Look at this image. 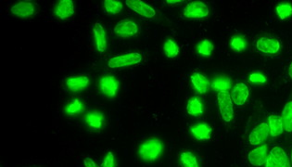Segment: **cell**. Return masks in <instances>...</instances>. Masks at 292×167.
Wrapping results in <instances>:
<instances>
[{"label": "cell", "instance_id": "cell-27", "mask_svg": "<svg viewBox=\"0 0 292 167\" xmlns=\"http://www.w3.org/2000/svg\"><path fill=\"white\" fill-rule=\"evenodd\" d=\"M163 52L167 58L175 59L179 54V47L174 39L167 38L163 44Z\"/></svg>", "mask_w": 292, "mask_h": 167}, {"label": "cell", "instance_id": "cell-32", "mask_svg": "<svg viewBox=\"0 0 292 167\" xmlns=\"http://www.w3.org/2000/svg\"><path fill=\"white\" fill-rule=\"evenodd\" d=\"M116 160L115 155L112 151H108L103 158V161L101 162L100 167H115Z\"/></svg>", "mask_w": 292, "mask_h": 167}, {"label": "cell", "instance_id": "cell-3", "mask_svg": "<svg viewBox=\"0 0 292 167\" xmlns=\"http://www.w3.org/2000/svg\"><path fill=\"white\" fill-rule=\"evenodd\" d=\"M217 103L223 120L226 122H231L234 117V102L230 93L228 91L218 92Z\"/></svg>", "mask_w": 292, "mask_h": 167}, {"label": "cell", "instance_id": "cell-34", "mask_svg": "<svg viewBox=\"0 0 292 167\" xmlns=\"http://www.w3.org/2000/svg\"><path fill=\"white\" fill-rule=\"evenodd\" d=\"M84 165L85 167H99L98 163L91 157H86L84 159Z\"/></svg>", "mask_w": 292, "mask_h": 167}, {"label": "cell", "instance_id": "cell-2", "mask_svg": "<svg viewBox=\"0 0 292 167\" xmlns=\"http://www.w3.org/2000/svg\"><path fill=\"white\" fill-rule=\"evenodd\" d=\"M143 57L138 52L122 53L111 57L108 61V66L110 69H118L124 67L134 66L142 61Z\"/></svg>", "mask_w": 292, "mask_h": 167}, {"label": "cell", "instance_id": "cell-11", "mask_svg": "<svg viewBox=\"0 0 292 167\" xmlns=\"http://www.w3.org/2000/svg\"><path fill=\"white\" fill-rule=\"evenodd\" d=\"M89 83H90V79L89 76L84 75V74L72 75V76L67 77L65 80L67 89L72 93L82 92L85 89H88Z\"/></svg>", "mask_w": 292, "mask_h": 167}, {"label": "cell", "instance_id": "cell-23", "mask_svg": "<svg viewBox=\"0 0 292 167\" xmlns=\"http://www.w3.org/2000/svg\"><path fill=\"white\" fill-rule=\"evenodd\" d=\"M179 163L181 167H199L197 156L190 150H184L179 154Z\"/></svg>", "mask_w": 292, "mask_h": 167}, {"label": "cell", "instance_id": "cell-8", "mask_svg": "<svg viewBox=\"0 0 292 167\" xmlns=\"http://www.w3.org/2000/svg\"><path fill=\"white\" fill-rule=\"evenodd\" d=\"M269 135H270V130H269L268 122H261L256 128H254L249 134L248 143L254 147L260 146L265 142Z\"/></svg>", "mask_w": 292, "mask_h": 167}, {"label": "cell", "instance_id": "cell-22", "mask_svg": "<svg viewBox=\"0 0 292 167\" xmlns=\"http://www.w3.org/2000/svg\"><path fill=\"white\" fill-rule=\"evenodd\" d=\"M275 161L279 164L280 167H290V161L287 157L286 151L282 149L281 147L276 146L271 150L269 153Z\"/></svg>", "mask_w": 292, "mask_h": 167}, {"label": "cell", "instance_id": "cell-20", "mask_svg": "<svg viewBox=\"0 0 292 167\" xmlns=\"http://www.w3.org/2000/svg\"><path fill=\"white\" fill-rule=\"evenodd\" d=\"M187 111L189 115L193 117H199L203 114V104L198 96H193L188 100Z\"/></svg>", "mask_w": 292, "mask_h": 167}, {"label": "cell", "instance_id": "cell-4", "mask_svg": "<svg viewBox=\"0 0 292 167\" xmlns=\"http://www.w3.org/2000/svg\"><path fill=\"white\" fill-rule=\"evenodd\" d=\"M99 89L105 97L113 99L115 98L120 89V82L112 74H104L99 79Z\"/></svg>", "mask_w": 292, "mask_h": 167}, {"label": "cell", "instance_id": "cell-25", "mask_svg": "<svg viewBox=\"0 0 292 167\" xmlns=\"http://www.w3.org/2000/svg\"><path fill=\"white\" fill-rule=\"evenodd\" d=\"M282 122L284 124V129L288 133L292 132V100L287 101L284 106L282 111Z\"/></svg>", "mask_w": 292, "mask_h": 167}, {"label": "cell", "instance_id": "cell-13", "mask_svg": "<svg viewBox=\"0 0 292 167\" xmlns=\"http://www.w3.org/2000/svg\"><path fill=\"white\" fill-rule=\"evenodd\" d=\"M93 37H94L95 46L98 52L100 54H103L108 47V38H107V33L100 22H97L95 23L94 28H93Z\"/></svg>", "mask_w": 292, "mask_h": 167}, {"label": "cell", "instance_id": "cell-7", "mask_svg": "<svg viewBox=\"0 0 292 167\" xmlns=\"http://www.w3.org/2000/svg\"><path fill=\"white\" fill-rule=\"evenodd\" d=\"M11 11L14 16L18 18L29 19L35 15L37 7L31 1H20L12 6Z\"/></svg>", "mask_w": 292, "mask_h": 167}, {"label": "cell", "instance_id": "cell-26", "mask_svg": "<svg viewBox=\"0 0 292 167\" xmlns=\"http://www.w3.org/2000/svg\"><path fill=\"white\" fill-rule=\"evenodd\" d=\"M104 11L110 16H115L122 10V3L119 0H105L103 1Z\"/></svg>", "mask_w": 292, "mask_h": 167}, {"label": "cell", "instance_id": "cell-12", "mask_svg": "<svg viewBox=\"0 0 292 167\" xmlns=\"http://www.w3.org/2000/svg\"><path fill=\"white\" fill-rule=\"evenodd\" d=\"M75 11L74 2L72 0H61L57 3L54 9L55 16L61 21H67L73 16Z\"/></svg>", "mask_w": 292, "mask_h": 167}, {"label": "cell", "instance_id": "cell-1", "mask_svg": "<svg viewBox=\"0 0 292 167\" xmlns=\"http://www.w3.org/2000/svg\"><path fill=\"white\" fill-rule=\"evenodd\" d=\"M163 150L164 146L160 139L150 138L144 140L138 147V156L144 162L151 163L160 158Z\"/></svg>", "mask_w": 292, "mask_h": 167}, {"label": "cell", "instance_id": "cell-30", "mask_svg": "<svg viewBox=\"0 0 292 167\" xmlns=\"http://www.w3.org/2000/svg\"><path fill=\"white\" fill-rule=\"evenodd\" d=\"M276 13L282 21H285L292 16V6L290 3L283 2L276 6Z\"/></svg>", "mask_w": 292, "mask_h": 167}, {"label": "cell", "instance_id": "cell-6", "mask_svg": "<svg viewBox=\"0 0 292 167\" xmlns=\"http://www.w3.org/2000/svg\"><path fill=\"white\" fill-rule=\"evenodd\" d=\"M113 32L118 37L131 38L138 35L139 28L138 23L135 21L130 19H124L116 24L113 28Z\"/></svg>", "mask_w": 292, "mask_h": 167}, {"label": "cell", "instance_id": "cell-36", "mask_svg": "<svg viewBox=\"0 0 292 167\" xmlns=\"http://www.w3.org/2000/svg\"><path fill=\"white\" fill-rule=\"evenodd\" d=\"M288 75H289V77L292 79V61L290 65H289V68H288Z\"/></svg>", "mask_w": 292, "mask_h": 167}, {"label": "cell", "instance_id": "cell-21", "mask_svg": "<svg viewBox=\"0 0 292 167\" xmlns=\"http://www.w3.org/2000/svg\"><path fill=\"white\" fill-rule=\"evenodd\" d=\"M85 109L83 102L79 99H72L67 102L66 106L64 108V113L67 116H77L82 113Z\"/></svg>", "mask_w": 292, "mask_h": 167}, {"label": "cell", "instance_id": "cell-14", "mask_svg": "<svg viewBox=\"0 0 292 167\" xmlns=\"http://www.w3.org/2000/svg\"><path fill=\"white\" fill-rule=\"evenodd\" d=\"M126 4L127 7L135 11L136 13H138L139 15L142 17H145L147 19H151L156 15V11L152 7L148 5L147 3H145L143 1L140 0H127Z\"/></svg>", "mask_w": 292, "mask_h": 167}, {"label": "cell", "instance_id": "cell-16", "mask_svg": "<svg viewBox=\"0 0 292 167\" xmlns=\"http://www.w3.org/2000/svg\"><path fill=\"white\" fill-rule=\"evenodd\" d=\"M189 131L195 139L199 141L209 140L213 134V129L209 123L205 122H196L189 128Z\"/></svg>", "mask_w": 292, "mask_h": 167}, {"label": "cell", "instance_id": "cell-35", "mask_svg": "<svg viewBox=\"0 0 292 167\" xmlns=\"http://www.w3.org/2000/svg\"><path fill=\"white\" fill-rule=\"evenodd\" d=\"M167 3H168L169 5L176 6L178 5V4H181V3H183V1H181V0H178V1H176V0H175V1H174V0H167Z\"/></svg>", "mask_w": 292, "mask_h": 167}, {"label": "cell", "instance_id": "cell-24", "mask_svg": "<svg viewBox=\"0 0 292 167\" xmlns=\"http://www.w3.org/2000/svg\"><path fill=\"white\" fill-rule=\"evenodd\" d=\"M212 89L217 91V92H222V91H228L232 88L231 79L227 76H217L213 79L212 81Z\"/></svg>", "mask_w": 292, "mask_h": 167}, {"label": "cell", "instance_id": "cell-9", "mask_svg": "<svg viewBox=\"0 0 292 167\" xmlns=\"http://www.w3.org/2000/svg\"><path fill=\"white\" fill-rule=\"evenodd\" d=\"M83 120L88 128L94 131L101 130L104 128L105 122H106L104 113L101 111H96V110L88 111L85 114Z\"/></svg>", "mask_w": 292, "mask_h": 167}, {"label": "cell", "instance_id": "cell-19", "mask_svg": "<svg viewBox=\"0 0 292 167\" xmlns=\"http://www.w3.org/2000/svg\"><path fill=\"white\" fill-rule=\"evenodd\" d=\"M268 126L270 135L273 138L280 136L285 130L281 116L278 114H271L270 116L268 117Z\"/></svg>", "mask_w": 292, "mask_h": 167}, {"label": "cell", "instance_id": "cell-33", "mask_svg": "<svg viewBox=\"0 0 292 167\" xmlns=\"http://www.w3.org/2000/svg\"><path fill=\"white\" fill-rule=\"evenodd\" d=\"M265 167H280L279 164L275 161V159L272 157V156L269 154L266 157V160H265Z\"/></svg>", "mask_w": 292, "mask_h": 167}, {"label": "cell", "instance_id": "cell-18", "mask_svg": "<svg viewBox=\"0 0 292 167\" xmlns=\"http://www.w3.org/2000/svg\"><path fill=\"white\" fill-rule=\"evenodd\" d=\"M190 81L194 89L198 93L205 94L208 91L210 86L209 80L202 73L198 72H194L190 76Z\"/></svg>", "mask_w": 292, "mask_h": 167}, {"label": "cell", "instance_id": "cell-17", "mask_svg": "<svg viewBox=\"0 0 292 167\" xmlns=\"http://www.w3.org/2000/svg\"><path fill=\"white\" fill-rule=\"evenodd\" d=\"M266 157H267V146L260 145L249 151L248 160L252 165L260 167L265 164Z\"/></svg>", "mask_w": 292, "mask_h": 167}, {"label": "cell", "instance_id": "cell-15", "mask_svg": "<svg viewBox=\"0 0 292 167\" xmlns=\"http://www.w3.org/2000/svg\"><path fill=\"white\" fill-rule=\"evenodd\" d=\"M230 95H231L232 100L234 104L237 106H242L248 100V96H249V89L246 84L239 82L234 86Z\"/></svg>", "mask_w": 292, "mask_h": 167}, {"label": "cell", "instance_id": "cell-28", "mask_svg": "<svg viewBox=\"0 0 292 167\" xmlns=\"http://www.w3.org/2000/svg\"><path fill=\"white\" fill-rule=\"evenodd\" d=\"M214 49H215L214 44L209 39H203L197 45V53L202 57H209L212 55Z\"/></svg>", "mask_w": 292, "mask_h": 167}, {"label": "cell", "instance_id": "cell-31", "mask_svg": "<svg viewBox=\"0 0 292 167\" xmlns=\"http://www.w3.org/2000/svg\"><path fill=\"white\" fill-rule=\"evenodd\" d=\"M248 81L254 85H265L267 82V79L263 73L259 72H254L249 74Z\"/></svg>", "mask_w": 292, "mask_h": 167}, {"label": "cell", "instance_id": "cell-29", "mask_svg": "<svg viewBox=\"0 0 292 167\" xmlns=\"http://www.w3.org/2000/svg\"><path fill=\"white\" fill-rule=\"evenodd\" d=\"M230 48L233 51L237 53H241L247 49V41L241 35L233 36L230 41Z\"/></svg>", "mask_w": 292, "mask_h": 167}, {"label": "cell", "instance_id": "cell-37", "mask_svg": "<svg viewBox=\"0 0 292 167\" xmlns=\"http://www.w3.org/2000/svg\"><path fill=\"white\" fill-rule=\"evenodd\" d=\"M290 161H291V164H292V150H291V157H290Z\"/></svg>", "mask_w": 292, "mask_h": 167}, {"label": "cell", "instance_id": "cell-5", "mask_svg": "<svg viewBox=\"0 0 292 167\" xmlns=\"http://www.w3.org/2000/svg\"><path fill=\"white\" fill-rule=\"evenodd\" d=\"M210 10L208 6L201 1L189 2L184 9V16L189 20H199L209 16Z\"/></svg>", "mask_w": 292, "mask_h": 167}, {"label": "cell", "instance_id": "cell-10", "mask_svg": "<svg viewBox=\"0 0 292 167\" xmlns=\"http://www.w3.org/2000/svg\"><path fill=\"white\" fill-rule=\"evenodd\" d=\"M256 49L261 53L266 55H274L281 49L280 42L274 37H262L256 42Z\"/></svg>", "mask_w": 292, "mask_h": 167}]
</instances>
